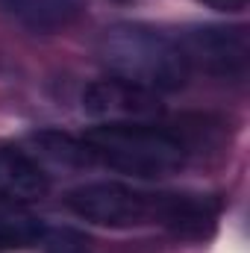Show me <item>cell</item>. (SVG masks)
Segmentation results:
<instances>
[{"label":"cell","mask_w":250,"mask_h":253,"mask_svg":"<svg viewBox=\"0 0 250 253\" xmlns=\"http://www.w3.org/2000/svg\"><path fill=\"white\" fill-rule=\"evenodd\" d=\"M97 53H100V62L106 65L109 77L147 88L153 94L183 88L191 71L180 42L147 24L109 27L100 36Z\"/></svg>","instance_id":"6da1fadb"},{"label":"cell","mask_w":250,"mask_h":253,"mask_svg":"<svg viewBox=\"0 0 250 253\" xmlns=\"http://www.w3.org/2000/svg\"><path fill=\"white\" fill-rule=\"evenodd\" d=\"M83 141L91 162L141 180L177 174L188 156L183 138L174 129L147 121H103L91 126Z\"/></svg>","instance_id":"7a4b0ae2"},{"label":"cell","mask_w":250,"mask_h":253,"mask_svg":"<svg viewBox=\"0 0 250 253\" xmlns=\"http://www.w3.org/2000/svg\"><path fill=\"white\" fill-rule=\"evenodd\" d=\"M159 197L162 194L132 189L126 183L100 180V183H85V186L71 189L65 203L77 218H83L88 224L129 230V227H141V224H156Z\"/></svg>","instance_id":"3957f363"},{"label":"cell","mask_w":250,"mask_h":253,"mask_svg":"<svg viewBox=\"0 0 250 253\" xmlns=\"http://www.w3.org/2000/svg\"><path fill=\"white\" fill-rule=\"evenodd\" d=\"M188 65H197L215 77L242 80L250 62V39L245 27H194L180 39Z\"/></svg>","instance_id":"277c9868"},{"label":"cell","mask_w":250,"mask_h":253,"mask_svg":"<svg viewBox=\"0 0 250 253\" xmlns=\"http://www.w3.org/2000/svg\"><path fill=\"white\" fill-rule=\"evenodd\" d=\"M83 109L100 121H147L159 115V94L109 77L85 88Z\"/></svg>","instance_id":"5b68a950"},{"label":"cell","mask_w":250,"mask_h":253,"mask_svg":"<svg viewBox=\"0 0 250 253\" xmlns=\"http://www.w3.org/2000/svg\"><path fill=\"white\" fill-rule=\"evenodd\" d=\"M218 200L209 194H174V191H162L159 197V218L156 224L171 230L180 239H209L218 221Z\"/></svg>","instance_id":"8992f818"},{"label":"cell","mask_w":250,"mask_h":253,"mask_svg":"<svg viewBox=\"0 0 250 253\" xmlns=\"http://www.w3.org/2000/svg\"><path fill=\"white\" fill-rule=\"evenodd\" d=\"M50 189L47 171L30 153L18 147H0V200L30 203L44 197Z\"/></svg>","instance_id":"52a82bcc"},{"label":"cell","mask_w":250,"mask_h":253,"mask_svg":"<svg viewBox=\"0 0 250 253\" xmlns=\"http://www.w3.org/2000/svg\"><path fill=\"white\" fill-rule=\"evenodd\" d=\"M0 12L33 33H53L77 18L80 0H0Z\"/></svg>","instance_id":"ba28073f"},{"label":"cell","mask_w":250,"mask_h":253,"mask_svg":"<svg viewBox=\"0 0 250 253\" xmlns=\"http://www.w3.org/2000/svg\"><path fill=\"white\" fill-rule=\"evenodd\" d=\"M42 239V224L21 212L18 203L0 200V253H12L21 248H30Z\"/></svg>","instance_id":"9c48e42d"},{"label":"cell","mask_w":250,"mask_h":253,"mask_svg":"<svg viewBox=\"0 0 250 253\" xmlns=\"http://www.w3.org/2000/svg\"><path fill=\"white\" fill-rule=\"evenodd\" d=\"M47 245H50V253H91L88 242H83V236L77 233H53Z\"/></svg>","instance_id":"30bf717a"},{"label":"cell","mask_w":250,"mask_h":253,"mask_svg":"<svg viewBox=\"0 0 250 253\" xmlns=\"http://www.w3.org/2000/svg\"><path fill=\"white\" fill-rule=\"evenodd\" d=\"M203 3L212 9H221V12H239L248 6V0H203Z\"/></svg>","instance_id":"8fae6325"}]
</instances>
